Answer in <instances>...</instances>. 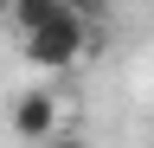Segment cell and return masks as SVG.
<instances>
[{
    "instance_id": "3",
    "label": "cell",
    "mask_w": 154,
    "mask_h": 148,
    "mask_svg": "<svg viewBox=\"0 0 154 148\" xmlns=\"http://www.w3.org/2000/svg\"><path fill=\"white\" fill-rule=\"evenodd\" d=\"M58 13H64V0H13V7H7V20L19 26V39H32V32H45Z\"/></svg>"
},
{
    "instance_id": "1",
    "label": "cell",
    "mask_w": 154,
    "mask_h": 148,
    "mask_svg": "<svg viewBox=\"0 0 154 148\" xmlns=\"http://www.w3.org/2000/svg\"><path fill=\"white\" fill-rule=\"evenodd\" d=\"M90 20H96L90 7H71V0H64V13H58L45 32H32V39H26V58H32L38 71H64V65H77V58H84V45H90Z\"/></svg>"
},
{
    "instance_id": "2",
    "label": "cell",
    "mask_w": 154,
    "mask_h": 148,
    "mask_svg": "<svg viewBox=\"0 0 154 148\" xmlns=\"http://www.w3.org/2000/svg\"><path fill=\"white\" fill-rule=\"evenodd\" d=\"M13 135L19 142H58V97L51 90H26V97L13 103Z\"/></svg>"
},
{
    "instance_id": "4",
    "label": "cell",
    "mask_w": 154,
    "mask_h": 148,
    "mask_svg": "<svg viewBox=\"0 0 154 148\" xmlns=\"http://www.w3.org/2000/svg\"><path fill=\"white\" fill-rule=\"evenodd\" d=\"M45 148H90L84 135H58V142H45Z\"/></svg>"
}]
</instances>
